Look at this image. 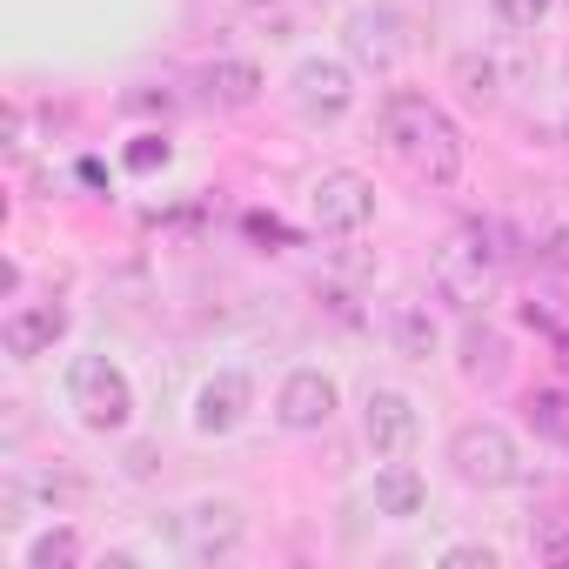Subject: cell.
<instances>
[{
	"mask_svg": "<svg viewBox=\"0 0 569 569\" xmlns=\"http://www.w3.org/2000/svg\"><path fill=\"white\" fill-rule=\"evenodd\" d=\"M382 336H389V349L402 356V362H429V356H442V322H436V309L429 302H389V316H382Z\"/></svg>",
	"mask_w": 569,
	"mask_h": 569,
	"instance_id": "cell-14",
	"label": "cell"
},
{
	"mask_svg": "<svg viewBox=\"0 0 569 569\" xmlns=\"http://www.w3.org/2000/svg\"><path fill=\"white\" fill-rule=\"evenodd\" d=\"M449 469H456V482L496 496V489L522 482V449H516V436H509L502 422L476 416V422H462V429L449 436Z\"/></svg>",
	"mask_w": 569,
	"mask_h": 569,
	"instance_id": "cell-4",
	"label": "cell"
},
{
	"mask_svg": "<svg viewBox=\"0 0 569 569\" xmlns=\"http://www.w3.org/2000/svg\"><path fill=\"white\" fill-rule=\"evenodd\" d=\"M369 502H376L382 522H416V516L429 509V482H422V469L402 456V462H382V469H376Z\"/></svg>",
	"mask_w": 569,
	"mask_h": 569,
	"instance_id": "cell-16",
	"label": "cell"
},
{
	"mask_svg": "<svg viewBox=\"0 0 569 569\" xmlns=\"http://www.w3.org/2000/svg\"><path fill=\"white\" fill-rule=\"evenodd\" d=\"M309 8H336V0H309Z\"/></svg>",
	"mask_w": 569,
	"mask_h": 569,
	"instance_id": "cell-26",
	"label": "cell"
},
{
	"mask_svg": "<svg viewBox=\"0 0 569 569\" xmlns=\"http://www.w3.org/2000/svg\"><path fill=\"white\" fill-rule=\"evenodd\" d=\"M376 128H382V148H389L416 181H429V188L462 181L469 141H462V128H456V114H449L442 101H429V94H416V88H396V94L382 101Z\"/></svg>",
	"mask_w": 569,
	"mask_h": 569,
	"instance_id": "cell-1",
	"label": "cell"
},
{
	"mask_svg": "<svg viewBox=\"0 0 569 569\" xmlns=\"http://www.w3.org/2000/svg\"><path fill=\"white\" fill-rule=\"evenodd\" d=\"M241 536H248V522H241L234 502H194V509L181 516V549H188L194 562H228V556L241 549Z\"/></svg>",
	"mask_w": 569,
	"mask_h": 569,
	"instance_id": "cell-11",
	"label": "cell"
},
{
	"mask_svg": "<svg viewBox=\"0 0 569 569\" xmlns=\"http://www.w3.org/2000/svg\"><path fill=\"white\" fill-rule=\"evenodd\" d=\"M562 349H569V342H562ZM562 362H569V356H562Z\"/></svg>",
	"mask_w": 569,
	"mask_h": 569,
	"instance_id": "cell-27",
	"label": "cell"
},
{
	"mask_svg": "<svg viewBox=\"0 0 569 569\" xmlns=\"http://www.w3.org/2000/svg\"><path fill=\"white\" fill-rule=\"evenodd\" d=\"M128 168H134V174H154V168H168V141H161V134H141V141L128 148Z\"/></svg>",
	"mask_w": 569,
	"mask_h": 569,
	"instance_id": "cell-24",
	"label": "cell"
},
{
	"mask_svg": "<svg viewBox=\"0 0 569 569\" xmlns=\"http://www.w3.org/2000/svg\"><path fill=\"white\" fill-rule=\"evenodd\" d=\"M456 369H462V382H476V389H496L502 376H509V342H502V329H489V322H462L456 329Z\"/></svg>",
	"mask_w": 569,
	"mask_h": 569,
	"instance_id": "cell-15",
	"label": "cell"
},
{
	"mask_svg": "<svg viewBox=\"0 0 569 569\" xmlns=\"http://www.w3.org/2000/svg\"><path fill=\"white\" fill-rule=\"evenodd\" d=\"M261 68L248 61V54H214L208 68H201V101L208 108H221V114H241V108H254L261 101Z\"/></svg>",
	"mask_w": 569,
	"mask_h": 569,
	"instance_id": "cell-13",
	"label": "cell"
},
{
	"mask_svg": "<svg viewBox=\"0 0 569 569\" xmlns=\"http://www.w3.org/2000/svg\"><path fill=\"white\" fill-rule=\"evenodd\" d=\"M362 442H369L376 462H402V456H416V442H422V409H416V396L376 382V389L362 396Z\"/></svg>",
	"mask_w": 569,
	"mask_h": 569,
	"instance_id": "cell-6",
	"label": "cell"
},
{
	"mask_svg": "<svg viewBox=\"0 0 569 569\" xmlns=\"http://www.w3.org/2000/svg\"><path fill=\"white\" fill-rule=\"evenodd\" d=\"M254 416V376L248 369H214L201 389H194V436H208V442H221V436H234L241 422Z\"/></svg>",
	"mask_w": 569,
	"mask_h": 569,
	"instance_id": "cell-9",
	"label": "cell"
},
{
	"mask_svg": "<svg viewBox=\"0 0 569 569\" xmlns=\"http://www.w3.org/2000/svg\"><path fill=\"white\" fill-rule=\"evenodd\" d=\"M81 496H88V482H81L74 469H14V476H8V509L41 502V516H61V509L81 502Z\"/></svg>",
	"mask_w": 569,
	"mask_h": 569,
	"instance_id": "cell-18",
	"label": "cell"
},
{
	"mask_svg": "<svg viewBox=\"0 0 569 569\" xmlns=\"http://www.w3.org/2000/svg\"><path fill=\"white\" fill-rule=\"evenodd\" d=\"M61 336H68V309L61 302H21V309H8V322H0V349H8L14 362L54 356Z\"/></svg>",
	"mask_w": 569,
	"mask_h": 569,
	"instance_id": "cell-12",
	"label": "cell"
},
{
	"mask_svg": "<svg viewBox=\"0 0 569 569\" xmlns=\"http://www.w3.org/2000/svg\"><path fill=\"white\" fill-rule=\"evenodd\" d=\"M81 556H88V542H81V529H74V522H48V529L21 549V562H28V569H74Z\"/></svg>",
	"mask_w": 569,
	"mask_h": 569,
	"instance_id": "cell-20",
	"label": "cell"
},
{
	"mask_svg": "<svg viewBox=\"0 0 569 569\" xmlns=\"http://www.w3.org/2000/svg\"><path fill=\"white\" fill-rule=\"evenodd\" d=\"M522 422H529L536 442L569 449V389H529L522 396Z\"/></svg>",
	"mask_w": 569,
	"mask_h": 569,
	"instance_id": "cell-19",
	"label": "cell"
},
{
	"mask_svg": "<svg viewBox=\"0 0 569 569\" xmlns=\"http://www.w3.org/2000/svg\"><path fill=\"white\" fill-rule=\"evenodd\" d=\"M502 556L489 549V542H449L442 549V569H496Z\"/></svg>",
	"mask_w": 569,
	"mask_h": 569,
	"instance_id": "cell-23",
	"label": "cell"
},
{
	"mask_svg": "<svg viewBox=\"0 0 569 569\" xmlns=\"http://www.w3.org/2000/svg\"><path fill=\"white\" fill-rule=\"evenodd\" d=\"M502 261H509V248H502V234L489 221H456L436 241V254H429L436 296L442 302H482L496 281H502Z\"/></svg>",
	"mask_w": 569,
	"mask_h": 569,
	"instance_id": "cell-2",
	"label": "cell"
},
{
	"mask_svg": "<svg viewBox=\"0 0 569 569\" xmlns=\"http://www.w3.org/2000/svg\"><path fill=\"white\" fill-rule=\"evenodd\" d=\"M309 214H316L322 234H362L376 221V181L356 174V168H329L309 188Z\"/></svg>",
	"mask_w": 569,
	"mask_h": 569,
	"instance_id": "cell-7",
	"label": "cell"
},
{
	"mask_svg": "<svg viewBox=\"0 0 569 569\" xmlns=\"http://www.w3.org/2000/svg\"><path fill=\"white\" fill-rule=\"evenodd\" d=\"M241 14L254 28H268V41H296V8L289 0H241Z\"/></svg>",
	"mask_w": 569,
	"mask_h": 569,
	"instance_id": "cell-21",
	"label": "cell"
},
{
	"mask_svg": "<svg viewBox=\"0 0 569 569\" xmlns=\"http://www.w3.org/2000/svg\"><path fill=\"white\" fill-rule=\"evenodd\" d=\"M336 409H342V389H336V376H322V369H289V376H281V389H274V422L289 429V436L329 429Z\"/></svg>",
	"mask_w": 569,
	"mask_h": 569,
	"instance_id": "cell-8",
	"label": "cell"
},
{
	"mask_svg": "<svg viewBox=\"0 0 569 569\" xmlns=\"http://www.w3.org/2000/svg\"><path fill=\"white\" fill-rule=\"evenodd\" d=\"M342 48H349L356 68H369V74H396L402 54H409L402 14H396V8H356L349 28H342Z\"/></svg>",
	"mask_w": 569,
	"mask_h": 569,
	"instance_id": "cell-10",
	"label": "cell"
},
{
	"mask_svg": "<svg viewBox=\"0 0 569 569\" xmlns=\"http://www.w3.org/2000/svg\"><path fill=\"white\" fill-rule=\"evenodd\" d=\"M289 101H296V114H302L309 128H342V121L356 114V74H349V61H329V54L296 61Z\"/></svg>",
	"mask_w": 569,
	"mask_h": 569,
	"instance_id": "cell-5",
	"label": "cell"
},
{
	"mask_svg": "<svg viewBox=\"0 0 569 569\" xmlns=\"http://www.w3.org/2000/svg\"><path fill=\"white\" fill-rule=\"evenodd\" d=\"M449 88L469 101V108H502V94H509V74H502V61L489 54V48H462L456 61H449Z\"/></svg>",
	"mask_w": 569,
	"mask_h": 569,
	"instance_id": "cell-17",
	"label": "cell"
},
{
	"mask_svg": "<svg viewBox=\"0 0 569 569\" xmlns=\"http://www.w3.org/2000/svg\"><path fill=\"white\" fill-rule=\"evenodd\" d=\"M489 8H496L502 28H542L556 14V0H489Z\"/></svg>",
	"mask_w": 569,
	"mask_h": 569,
	"instance_id": "cell-22",
	"label": "cell"
},
{
	"mask_svg": "<svg viewBox=\"0 0 569 569\" xmlns=\"http://www.w3.org/2000/svg\"><path fill=\"white\" fill-rule=\"evenodd\" d=\"M562 88H569V54H562Z\"/></svg>",
	"mask_w": 569,
	"mask_h": 569,
	"instance_id": "cell-25",
	"label": "cell"
},
{
	"mask_svg": "<svg viewBox=\"0 0 569 569\" xmlns=\"http://www.w3.org/2000/svg\"><path fill=\"white\" fill-rule=\"evenodd\" d=\"M68 409L88 436H121L134 422V382L114 356H74L68 362Z\"/></svg>",
	"mask_w": 569,
	"mask_h": 569,
	"instance_id": "cell-3",
	"label": "cell"
}]
</instances>
